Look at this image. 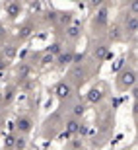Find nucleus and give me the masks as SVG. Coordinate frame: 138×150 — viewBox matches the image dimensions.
<instances>
[{"mask_svg":"<svg viewBox=\"0 0 138 150\" xmlns=\"http://www.w3.org/2000/svg\"><path fill=\"white\" fill-rule=\"evenodd\" d=\"M0 103H2V92H0Z\"/></svg>","mask_w":138,"mask_h":150,"instance_id":"nucleus-32","label":"nucleus"},{"mask_svg":"<svg viewBox=\"0 0 138 150\" xmlns=\"http://www.w3.org/2000/svg\"><path fill=\"white\" fill-rule=\"evenodd\" d=\"M78 127H80V121H78V119H68L66 121V131H64V133L68 134V137H72V134H76L78 133Z\"/></svg>","mask_w":138,"mask_h":150,"instance_id":"nucleus-18","label":"nucleus"},{"mask_svg":"<svg viewBox=\"0 0 138 150\" xmlns=\"http://www.w3.org/2000/svg\"><path fill=\"white\" fill-rule=\"evenodd\" d=\"M125 62H127V59H125V57H119V59H117V62L111 67V72H117V74H119L123 68H125Z\"/></svg>","mask_w":138,"mask_h":150,"instance_id":"nucleus-22","label":"nucleus"},{"mask_svg":"<svg viewBox=\"0 0 138 150\" xmlns=\"http://www.w3.org/2000/svg\"><path fill=\"white\" fill-rule=\"evenodd\" d=\"M53 62H55V57H51V55L45 53L43 59H41V67H49V64H53Z\"/></svg>","mask_w":138,"mask_h":150,"instance_id":"nucleus-25","label":"nucleus"},{"mask_svg":"<svg viewBox=\"0 0 138 150\" xmlns=\"http://www.w3.org/2000/svg\"><path fill=\"white\" fill-rule=\"evenodd\" d=\"M0 53H2V59H4V61H14V59H16V55H18V47L16 45H6L4 49H0Z\"/></svg>","mask_w":138,"mask_h":150,"instance_id":"nucleus-12","label":"nucleus"},{"mask_svg":"<svg viewBox=\"0 0 138 150\" xmlns=\"http://www.w3.org/2000/svg\"><path fill=\"white\" fill-rule=\"evenodd\" d=\"M31 129H33V119L27 117V115L18 117L16 123H14V131H18V134H22V137H25L27 133H31Z\"/></svg>","mask_w":138,"mask_h":150,"instance_id":"nucleus-2","label":"nucleus"},{"mask_svg":"<svg viewBox=\"0 0 138 150\" xmlns=\"http://www.w3.org/2000/svg\"><path fill=\"white\" fill-rule=\"evenodd\" d=\"M29 74H31V67H29L27 62H20V67H18V78L20 80H27Z\"/></svg>","mask_w":138,"mask_h":150,"instance_id":"nucleus-17","label":"nucleus"},{"mask_svg":"<svg viewBox=\"0 0 138 150\" xmlns=\"http://www.w3.org/2000/svg\"><path fill=\"white\" fill-rule=\"evenodd\" d=\"M72 92H74V88H72V84H68V82H58L55 88H53L55 98H56V100H61V101L68 100V98L72 96Z\"/></svg>","mask_w":138,"mask_h":150,"instance_id":"nucleus-4","label":"nucleus"},{"mask_svg":"<svg viewBox=\"0 0 138 150\" xmlns=\"http://www.w3.org/2000/svg\"><path fill=\"white\" fill-rule=\"evenodd\" d=\"M105 94L103 90L99 88V86H94V88H89V92L86 94V100L89 101V103H99V101H103Z\"/></svg>","mask_w":138,"mask_h":150,"instance_id":"nucleus-7","label":"nucleus"},{"mask_svg":"<svg viewBox=\"0 0 138 150\" xmlns=\"http://www.w3.org/2000/svg\"><path fill=\"white\" fill-rule=\"evenodd\" d=\"M4 35H6V28L0 23V37H4Z\"/></svg>","mask_w":138,"mask_h":150,"instance_id":"nucleus-31","label":"nucleus"},{"mask_svg":"<svg viewBox=\"0 0 138 150\" xmlns=\"http://www.w3.org/2000/svg\"><path fill=\"white\" fill-rule=\"evenodd\" d=\"M27 146V139L22 134H16V142H14V150H25Z\"/></svg>","mask_w":138,"mask_h":150,"instance_id":"nucleus-21","label":"nucleus"},{"mask_svg":"<svg viewBox=\"0 0 138 150\" xmlns=\"http://www.w3.org/2000/svg\"><path fill=\"white\" fill-rule=\"evenodd\" d=\"M86 133H88V127L80 123V127H78V133H76V134H80V137H84V134H86Z\"/></svg>","mask_w":138,"mask_h":150,"instance_id":"nucleus-28","label":"nucleus"},{"mask_svg":"<svg viewBox=\"0 0 138 150\" xmlns=\"http://www.w3.org/2000/svg\"><path fill=\"white\" fill-rule=\"evenodd\" d=\"M14 142H16V134H6L4 137V148L14 150Z\"/></svg>","mask_w":138,"mask_h":150,"instance_id":"nucleus-23","label":"nucleus"},{"mask_svg":"<svg viewBox=\"0 0 138 150\" xmlns=\"http://www.w3.org/2000/svg\"><path fill=\"white\" fill-rule=\"evenodd\" d=\"M33 33H35V23L25 22L22 28H20V31H18V39H20V41H25V39H29Z\"/></svg>","mask_w":138,"mask_h":150,"instance_id":"nucleus-8","label":"nucleus"},{"mask_svg":"<svg viewBox=\"0 0 138 150\" xmlns=\"http://www.w3.org/2000/svg\"><path fill=\"white\" fill-rule=\"evenodd\" d=\"M16 94H18L16 86H8L6 92H2V103H4V105H10L12 101L16 100Z\"/></svg>","mask_w":138,"mask_h":150,"instance_id":"nucleus-13","label":"nucleus"},{"mask_svg":"<svg viewBox=\"0 0 138 150\" xmlns=\"http://www.w3.org/2000/svg\"><path fill=\"white\" fill-rule=\"evenodd\" d=\"M82 62H84V53H74V57H72V64L78 67V64H82Z\"/></svg>","mask_w":138,"mask_h":150,"instance_id":"nucleus-26","label":"nucleus"},{"mask_svg":"<svg viewBox=\"0 0 138 150\" xmlns=\"http://www.w3.org/2000/svg\"><path fill=\"white\" fill-rule=\"evenodd\" d=\"M4 10H6V16L10 18V20H16V18L22 14V4L14 0V2H8V4H6Z\"/></svg>","mask_w":138,"mask_h":150,"instance_id":"nucleus-9","label":"nucleus"},{"mask_svg":"<svg viewBox=\"0 0 138 150\" xmlns=\"http://www.w3.org/2000/svg\"><path fill=\"white\" fill-rule=\"evenodd\" d=\"M130 14H132V16H138V2L136 0L130 2Z\"/></svg>","mask_w":138,"mask_h":150,"instance_id":"nucleus-27","label":"nucleus"},{"mask_svg":"<svg viewBox=\"0 0 138 150\" xmlns=\"http://www.w3.org/2000/svg\"><path fill=\"white\" fill-rule=\"evenodd\" d=\"M72 57H74L72 51H62L58 57H55V62L58 67H66V64H72Z\"/></svg>","mask_w":138,"mask_h":150,"instance_id":"nucleus-14","label":"nucleus"},{"mask_svg":"<svg viewBox=\"0 0 138 150\" xmlns=\"http://www.w3.org/2000/svg\"><path fill=\"white\" fill-rule=\"evenodd\" d=\"M72 148H74V150H80V148H82V140H74V142H72Z\"/></svg>","mask_w":138,"mask_h":150,"instance_id":"nucleus-29","label":"nucleus"},{"mask_svg":"<svg viewBox=\"0 0 138 150\" xmlns=\"http://www.w3.org/2000/svg\"><path fill=\"white\" fill-rule=\"evenodd\" d=\"M64 33H66V39H70V41H76V39L82 35V25H80L78 22H72L70 25L66 28V31H64Z\"/></svg>","mask_w":138,"mask_h":150,"instance_id":"nucleus-10","label":"nucleus"},{"mask_svg":"<svg viewBox=\"0 0 138 150\" xmlns=\"http://www.w3.org/2000/svg\"><path fill=\"white\" fill-rule=\"evenodd\" d=\"M70 76L76 80V82H84L86 80V76H88V70H86V67H82V64H78V67L72 68Z\"/></svg>","mask_w":138,"mask_h":150,"instance_id":"nucleus-15","label":"nucleus"},{"mask_svg":"<svg viewBox=\"0 0 138 150\" xmlns=\"http://www.w3.org/2000/svg\"><path fill=\"white\" fill-rule=\"evenodd\" d=\"M136 86V70L134 68H123L117 78V88L119 90H130Z\"/></svg>","mask_w":138,"mask_h":150,"instance_id":"nucleus-1","label":"nucleus"},{"mask_svg":"<svg viewBox=\"0 0 138 150\" xmlns=\"http://www.w3.org/2000/svg\"><path fill=\"white\" fill-rule=\"evenodd\" d=\"M125 33H128L130 37H134L138 31V16H132V14H127L125 18V28H123Z\"/></svg>","mask_w":138,"mask_h":150,"instance_id":"nucleus-5","label":"nucleus"},{"mask_svg":"<svg viewBox=\"0 0 138 150\" xmlns=\"http://www.w3.org/2000/svg\"><path fill=\"white\" fill-rule=\"evenodd\" d=\"M62 43L61 41H55V43H51L49 45V49H47V55H51V57H58L62 53Z\"/></svg>","mask_w":138,"mask_h":150,"instance_id":"nucleus-19","label":"nucleus"},{"mask_svg":"<svg viewBox=\"0 0 138 150\" xmlns=\"http://www.w3.org/2000/svg\"><path fill=\"white\" fill-rule=\"evenodd\" d=\"M6 68H8V61L0 59V70H6Z\"/></svg>","mask_w":138,"mask_h":150,"instance_id":"nucleus-30","label":"nucleus"},{"mask_svg":"<svg viewBox=\"0 0 138 150\" xmlns=\"http://www.w3.org/2000/svg\"><path fill=\"white\" fill-rule=\"evenodd\" d=\"M107 53H109V45H105V43L97 45V47L94 49V57L97 59V61H105V57H107Z\"/></svg>","mask_w":138,"mask_h":150,"instance_id":"nucleus-16","label":"nucleus"},{"mask_svg":"<svg viewBox=\"0 0 138 150\" xmlns=\"http://www.w3.org/2000/svg\"><path fill=\"white\" fill-rule=\"evenodd\" d=\"M43 20L47 23H56V10H49L43 14Z\"/></svg>","mask_w":138,"mask_h":150,"instance_id":"nucleus-24","label":"nucleus"},{"mask_svg":"<svg viewBox=\"0 0 138 150\" xmlns=\"http://www.w3.org/2000/svg\"><path fill=\"white\" fill-rule=\"evenodd\" d=\"M107 37H109V41H113V43L121 41L123 39V28L119 25V23H113V25L109 28V31H107Z\"/></svg>","mask_w":138,"mask_h":150,"instance_id":"nucleus-11","label":"nucleus"},{"mask_svg":"<svg viewBox=\"0 0 138 150\" xmlns=\"http://www.w3.org/2000/svg\"><path fill=\"white\" fill-rule=\"evenodd\" d=\"M72 22H74V12H72V10L56 12V23H58L61 28H64V29H66Z\"/></svg>","mask_w":138,"mask_h":150,"instance_id":"nucleus-6","label":"nucleus"},{"mask_svg":"<svg viewBox=\"0 0 138 150\" xmlns=\"http://www.w3.org/2000/svg\"><path fill=\"white\" fill-rule=\"evenodd\" d=\"M84 113H86V105H84L82 101L74 103V107H72V119H80Z\"/></svg>","mask_w":138,"mask_h":150,"instance_id":"nucleus-20","label":"nucleus"},{"mask_svg":"<svg viewBox=\"0 0 138 150\" xmlns=\"http://www.w3.org/2000/svg\"><path fill=\"white\" fill-rule=\"evenodd\" d=\"M107 22H109V8L107 6H101L99 10L95 12L92 25H94V29H103L107 25Z\"/></svg>","mask_w":138,"mask_h":150,"instance_id":"nucleus-3","label":"nucleus"}]
</instances>
